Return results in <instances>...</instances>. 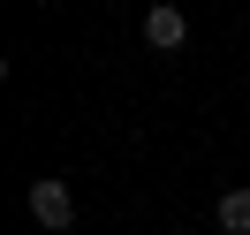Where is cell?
Here are the masks:
<instances>
[{
  "label": "cell",
  "instance_id": "6da1fadb",
  "mask_svg": "<svg viewBox=\"0 0 250 235\" xmlns=\"http://www.w3.org/2000/svg\"><path fill=\"white\" fill-rule=\"evenodd\" d=\"M23 205H31V220L46 235H61V228H76V190L61 182V174H38L31 190H23Z\"/></svg>",
  "mask_w": 250,
  "mask_h": 235
},
{
  "label": "cell",
  "instance_id": "7a4b0ae2",
  "mask_svg": "<svg viewBox=\"0 0 250 235\" xmlns=\"http://www.w3.org/2000/svg\"><path fill=\"white\" fill-rule=\"evenodd\" d=\"M144 46H159V53L189 46V16L174 8V0H152V8H144Z\"/></svg>",
  "mask_w": 250,
  "mask_h": 235
},
{
  "label": "cell",
  "instance_id": "3957f363",
  "mask_svg": "<svg viewBox=\"0 0 250 235\" xmlns=\"http://www.w3.org/2000/svg\"><path fill=\"white\" fill-rule=\"evenodd\" d=\"M220 228H228V235H250V182L220 190Z\"/></svg>",
  "mask_w": 250,
  "mask_h": 235
}]
</instances>
